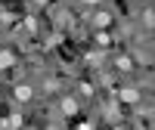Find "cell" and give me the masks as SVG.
Returning a JSON list of instances; mask_svg holds the SVG:
<instances>
[{
	"label": "cell",
	"mask_w": 155,
	"mask_h": 130,
	"mask_svg": "<svg viewBox=\"0 0 155 130\" xmlns=\"http://www.w3.org/2000/svg\"><path fill=\"white\" fill-rule=\"evenodd\" d=\"M78 130H93V127H90V124H78Z\"/></svg>",
	"instance_id": "cell-8"
},
{
	"label": "cell",
	"mask_w": 155,
	"mask_h": 130,
	"mask_svg": "<svg viewBox=\"0 0 155 130\" xmlns=\"http://www.w3.org/2000/svg\"><path fill=\"white\" fill-rule=\"evenodd\" d=\"M112 22V16H109V12H93V25H96V28L102 31V28H106V25Z\"/></svg>",
	"instance_id": "cell-4"
},
{
	"label": "cell",
	"mask_w": 155,
	"mask_h": 130,
	"mask_svg": "<svg viewBox=\"0 0 155 130\" xmlns=\"http://www.w3.org/2000/svg\"><path fill=\"white\" fill-rule=\"evenodd\" d=\"M84 3H99V0H84Z\"/></svg>",
	"instance_id": "cell-9"
},
{
	"label": "cell",
	"mask_w": 155,
	"mask_h": 130,
	"mask_svg": "<svg viewBox=\"0 0 155 130\" xmlns=\"http://www.w3.org/2000/svg\"><path fill=\"white\" fill-rule=\"evenodd\" d=\"M47 130H56V127H47Z\"/></svg>",
	"instance_id": "cell-11"
},
{
	"label": "cell",
	"mask_w": 155,
	"mask_h": 130,
	"mask_svg": "<svg viewBox=\"0 0 155 130\" xmlns=\"http://www.w3.org/2000/svg\"><path fill=\"white\" fill-rule=\"evenodd\" d=\"M118 68H121V71H130L134 65H130V59H127V56H121V59H118Z\"/></svg>",
	"instance_id": "cell-7"
},
{
	"label": "cell",
	"mask_w": 155,
	"mask_h": 130,
	"mask_svg": "<svg viewBox=\"0 0 155 130\" xmlns=\"http://www.w3.org/2000/svg\"><path fill=\"white\" fill-rule=\"evenodd\" d=\"M62 112H65V115H78V102L65 96V99H62Z\"/></svg>",
	"instance_id": "cell-5"
},
{
	"label": "cell",
	"mask_w": 155,
	"mask_h": 130,
	"mask_svg": "<svg viewBox=\"0 0 155 130\" xmlns=\"http://www.w3.org/2000/svg\"><path fill=\"white\" fill-rule=\"evenodd\" d=\"M37 3H47V0H37Z\"/></svg>",
	"instance_id": "cell-10"
},
{
	"label": "cell",
	"mask_w": 155,
	"mask_h": 130,
	"mask_svg": "<svg viewBox=\"0 0 155 130\" xmlns=\"http://www.w3.org/2000/svg\"><path fill=\"white\" fill-rule=\"evenodd\" d=\"M16 65V53L12 50H0V68H12Z\"/></svg>",
	"instance_id": "cell-2"
},
{
	"label": "cell",
	"mask_w": 155,
	"mask_h": 130,
	"mask_svg": "<svg viewBox=\"0 0 155 130\" xmlns=\"http://www.w3.org/2000/svg\"><path fill=\"white\" fill-rule=\"evenodd\" d=\"M96 44H99V47H109V34H106V31H96Z\"/></svg>",
	"instance_id": "cell-6"
},
{
	"label": "cell",
	"mask_w": 155,
	"mask_h": 130,
	"mask_svg": "<svg viewBox=\"0 0 155 130\" xmlns=\"http://www.w3.org/2000/svg\"><path fill=\"white\" fill-rule=\"evenodd\" d=\"M118 99L127 102V106H134V102H140V90L137 87H121L118 90Z\"/></svg>",
	"instance_id": "cell-1"
},
{
	"label": "cell",
	"mask_w": 155,
	"mask_h": 130,
	"mask_svg": "<svg viewBox=\"0 0 155 130\" xmlns=\"http://www.w3.org/2000/svg\"><path fill=\"white\" fill-rule=\"evenodd\" d=\"M12 96H16L19 102H28V99H31L34 93H31V87H28V84H19V87H16V93H12Z\"/></svg>",
	"instance_id": "cell-3"
}]
</instances>
